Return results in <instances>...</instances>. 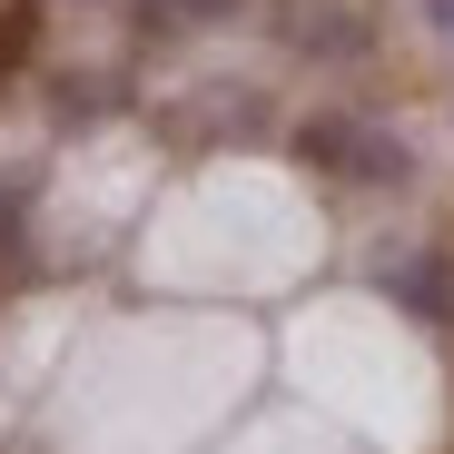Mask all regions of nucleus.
I'll return each mask as SVG.
<instances>
[{
  "label": "nucleus",
  "instance_id": "nucleus-1",
  "mask_svg": "<svg viewBox=\"0 0 454 454\" xmlns=\"http://www.w3.org/2000/svg\"><path fill=\"white\" fill-rule=\"evenodd\" d=\"M296 148H307L317 168H336V178H356V188H405V138H386V129H365V119H307L296 129Z\"/></svg>",
  "mask_w": 454,
  "mask_h": 454
}]
</instances>
